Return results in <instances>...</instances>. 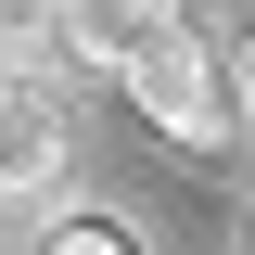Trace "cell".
<instances>
[{"mask_svg":"<svg viewBox=\"0 0 255 255\" xmlns=\"http://www.w3.org/2000/svg\"><path fill=\"white\" fill-rule=\"evenodd\" d=\"M115 90L140 102L179 153H230V140H243V115H230V51L191 26V13H179V26H153L140 51L115 64Z\"/></svg>","mask_w":255,"mask_h":255,"instance_id":"6da1fadb","label":"cell"},{"mask_svg":"<svg viewBox=\"0 0 255 255\" xmlns=\"http://www.w3.org/2000/svg\"><path fill=\"white\" fill-rule=\"evenodd\" d=\"M64 153H77L64 77H0V204H64Z\"/></svg>","mask_w":255,"mask_h":255,"instance_id":"7a4b0ae2","label":"cell"},{"mask_svg":"<svg viewBox=\"0 0 255 255\" xmlns=\"http://www.w3.org/2000/svg\"><path fill=\"white\" fill-rule=\"evenodd\" d=\"M179 13L191 0H64V64H77V77H115V64L153 26H179Z\"/></svg>","mask_w":255,"mask_h":255,"instance_id":"3957f363","label":"cell"},{"mask_svg":"<svg viewBox=\"0 0 255 255\" xmlns=\"http://www.w3.org/2000/svg\"><path fill=\"white\" fill-rule=\"evenodd\" d=\"M0 77H64V0H0Z\"/></svg>","mask_w":255,"mask_h":255,"instance_id":"277c9868","label":"cell"},{"mask_svg":"<svg viewBox=\"0 0 255 255\" xmlns=\"http://www.w3.org/2000/svg\"><path fill=\"white\" fill-rule=\"evenodd\" d=\"M38 255H140V230L102 217V204H51L38 217Z\"/></svg>","mask_w":255,"mask_h":255,"instance_id":"5b68a950","label":"cell"},{"mask_svg":"<svg viewBox=\"0 0 255 255\" xmlns=\"http://www.w3.org/2000/svg\"><path fill=\"white\" fill-rule=\"evenodd\" d=\"M191 26L217 38V51H243V38H255V0H191Z\"/></svg>","mask_w":255,"mask_h":255,"instance_id":"8992f818","label":"cell"},{"mask_svg":"<svg viewBox=\"0 0 255 255\" xmlns=\"http://www.w3.org/2000/svg\"><path fill=\"white\" fill-rule=\"evenodd\" d=\"M230 115H243V140H255V38L230 51Z\"/></svg>","mask_w":255,"mask_h":255,"instance_id":"52a82bcc","label":"cell"},{"mask_svg":"<svg viewBox=\"0 0 255 255\" xmlns=\"http://www.w3.org/2000/svg\"><path fill=\"white\" fill-rule=\"evenodd\" d=\"M243 255H255V230H243Z\"/></svg>","mask_w":255,"mask_h":255,"instance_id":"ba28073f","label":"cell"}]
</instances>
